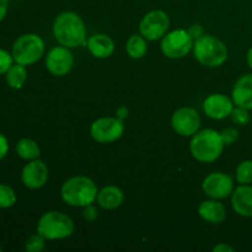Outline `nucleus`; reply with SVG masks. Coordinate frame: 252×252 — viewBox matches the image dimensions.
I'll return each mask as SVG.
<instances>
[{"instance_id": "nucleus-31", "label": "nucleus", "mask_w": 252, "mask_h": 252, "mask_svg": "<svg viewBox=\"0 0 252 252\" xmlns=\"http://www.w3.org/2000/svg\"><path fill=\"white\" fill-rule=\"evenodd\" d=\"M187 31H189V33L191 34L192 38H193V39L199 38V37L203 36V34H204L203 27H202L201 25H192V26L189 27Z\"/></svg>"}, {"instance_id": "nucleus-28", "label": "nucleus", "mask_w": 252, "mask_h": 252, "mask_svg": "<svg viewBox=\"0 0 252 252\" xmlns=\"http://www.w3.org/2000/svg\"><path fill=\"white\" fill-rule=\"evenodd\" d=\"M220 134L221 138H223V142L224 144H225V147L226 145L234 144V143L239 139V130L234 127L225 128V129L221 130Z\"/></svg>"}, {"instance_id": "nucleus-33", "label": "nucleus", "mask_w": 252, "mask_h": 252, "mask_svg": "<svg viewBox=\"0 0 252 252\" xmlns=\"http://www.w3.org/2000/svg\"><path fill=\"white\" fill-rule=\"evenodd\" d=\"M9 11V0H0V22L6 17Z\"/></svg>"}, {"instance_id": "nucleus-13", "label": "nucleus", "mask_w": 252, "mask_h": 252, "mask_svg": "<svg viewBox=\"0 0 252 252\" xmlns=\"http://www.w3.org/2000/svg\"><path fill=\"white\" fill-rule=\"evenodd\" d=\"M49 179L48 166L43 160L34 159L27 161L21 171V181L29 189H39L46 186Z\"/></svg>"}, {"instance_id": "nucleus-5", "label": "nucleus", "mask_w": 252, "mask_h": 252, "mask_svg": "<svg viewBox=\"0 0 252 252\" xmlns=\"http://www.w3.org/2000/svg\"><path fill=\"white\" fill-rule=\"evenodd\" d=\"M75 231L73 219L58 211H48L37 221V233L46 240H64L70 238Z\"/></svg>"}, {"instance_id": "nucleus-24", "label": "nucleus", "mask_w": 252, "mask_h": 252, "mask_svg": "<svg viewBox=\"0 0 252 252\" xmlns=\"http://www.w3.org/2000/svg\"><path fill=\"white\" fill-rule=\"evenodd\" d=\"M17 196L15 189L11 186L0 184V208L9 209L16 204Z\"/></svg>"}, {"instance_id": "nucleus-21", "label": "nucleus", "mask_w": 252, "mask_h": 252, "mask_svg": "<svg viewBox=\"0 0 252 252\" xmlns=\"http://www.w3.org/2000/svg\"><path fill=\"white\" fill-rule=\"evenodd\" d=\"M5 80L7 86L14 90H20L25 85L27 80V69L25 65L19 63H14L11 68L5 74Z\"/></svg>"}, {"instance_id": "nucleus-14", "label": "nucleus", "mask_w": 252, "mask_h": 252, "mask_svg": "<svg viewBox=\"0 0 252 252\" xmlns=\"http://www.w3.org/2000/svg\"><path fill=\"white\" fill-rule=\"evenodd\" d=\"M234 107H235V103L233 98L224 94H211L203 101V112L206 113L207 117L216 121L230 117Z\"/></svg>"}, {"instance_id": "nucleus-25", "label": "nucleus", "mask_w": 252, "mask_h": 252, "mask_svg": "<svg viewBox=\"0 0 252 252\" xmlns=\"http://www.w3.org/2000/svg\"><path fill=\"white\" fill-rule=\"evenodd\" d=\"M44 246H46V238H43L39 233L30 235L25 243V249L27 252H41Z\"/></svg>"}, {"instance_id": "nucleus-12", "label": "nucleus", "mask_w": 252, "mask_h": 252, "mask_svg": "<svg viewBox=\"0 0 252 252\" xmlns=\"http://www.w3.org/2000/svg\"><path fill=\"white\" fill-rule=\"evenodd\" d=\"M74 66V56L70 48L62 44L49 49L46 56V68L52 75L65 76Z\"/></svg>"}, {"instance_id": "nucleus-19", "label": "nucleus", "mask_w": 252, "mask_h": 252, "mask_svg": "<svg viewBox=\"0 0 252 252\" xmlns=\"http://www.w3.org/2000/svg\"><path fill=\"white\" fill-rule=\"evenodd\" d=\"M123 201H125V193L120 187L115 186V185H108V186L98 189L97 198H96L98 206L106 211H113V209L120 208Z\"/></svg>"}, {"instance_id": "nucleus-34", "label": "nucleus", "mask_w": 252, "mask_h": 252, "mask_svg": "<svg viewBox=\"0 0 252 252\" xmlns=\"http://www.w3.org/2000/svg\"><path fill=\"white\" fill-rule=\"evenodd\" d=\"M116 116L122 121L128 118V116H129V110L127 108V106H120V107L117 108V111H116Z\"/></svg>"}, {"instance_id": "nucleus-18", "label": "nucleus", "mask_w": 252, "mask_h": 252, "mask_svg": "<svg viewBox=\"0 0 252 252\" xmlns=\"http://www.w3.org/2000/svg\"><path fill=\"white\" fill-rule=\"evenodd\" d=\"M198 216L209 224H220L226 218V208L219 199H207L198 206Z\"/></svg>"}, {"instance_id": "nucleus-30", "label": "nucleus", "mask_w": 252, "mask_h": 252, "mask_svg": "<svg viewBox=\"0 0 252 252\" xmlns=\"http://www.w3.org/2000/svg\"><path fill=\"white\" fill-rule=\"evenodd\" d=\"M9 149H10L9 140H7V138L5 137L2 133H0V161L6 158L7 153H9Z\"/></svg>"}, {"instance_id": "nucleus-17", "label": "nucleus", "mask_w": 252, "mask_h": 252, "mask_svg": "<svg viewBox=\"0 0 252 252\" xmlns=\"http://www.w3.org/2000/svg\"><path fill=\"white\" fill-rule=\"evenodd\" d=\"M86 47L91 56L98 59H106L115 52V42L106 33H95L86 41Z\"/></svg>"}, {"instance_id": "nucleus-6", "label": "nucleus", "mask_w": 252, "mask_h": 252, "mask_svg": "<svg viewBox=\"0 0 252 252\" xmlns=\"http://www.w3.org/2000/svg\"><path fill=\"white\" fill-rule=\"evenodd\" d=\"M46 44L37 33H25L17 37L11 47L15 63L29 66L37 63L43 57Z\"/></svg>"}, {"instance_id": "nucleus-36", "label": "nucleus", "mask_w": 252, "mask_h": 252, "mask_svg": "<svg viewBox=\"0 0 252 252\" xmlns=\"http://www.w3.org/2000/svg\"><path fill=\"white\" fill-rule=\"evenodd\" d=\"M2 251V249H1V246H0V252H1Z\"/></svg>"}, {"instance_id": "nucleus-3", "label": "nucleus", "mask_w": 252, "mask_h": 252, "mask_svg": "<svg viewBox=\"0 0 252 252\" xmlns=\"http://www.w3.org/2000/svg\"><path fill=\"white\" fill-rule=\"evenodd\" d=\"M98 189L95 182L88 176H73L64 181L61 187V197L70 207H84L93 204L97 198Z\"/></svg>"}, {"instance_id": "nucleus-15", "label": "nucleus", "mask_w": 252, "mask_h": 252, "mask_svg": "<svg viewBox=\"0 0 252 252\" xmlns=\"http://www.w3.org/2000/svg\"><path fill=\"white\" fill-rule=\"evenodd\" d=\"M231 208L238 216L252 218V185H239L230 196Z\"/></svg>"}, {"instance_id": "nucleus-9", "label": "nucleus", "mask_w": 252, "mask_h": 252, "mask_svg": "<svg viewBox=\"0 0 252 252\" xmlns=\"http://www.w3.org/2000/svg\"><path fill=\"white\" fill-rule=\"evenodd\" d=\"M170 29V17L164 10L155 9L147 12L140 20L139 33L147 41H158L167 33Z\"/></svg>"}, {"instance_id": "nucleus-7", "label": "nucleus", "mask_w": 252, "mask_h": 252, "mask_svg": "<svg viewBox=\"0 0 252 252\" xmlns=\"http://www.w3.org/2000/svg\"><path fill=\"white\" fill-rule=\"evenodd\" d=\"M194 39L187 30L177 29L170 31L161 38L160 49L166 58L181 59L193 48Z\"/></svg>"}, {"instance_id": "nucleus-27", "label": "nucleus", "mask_w": 252, "mask_h": 252, "mask_svg": "<svg viewBox=\"0 0 252 252\" xmlns=\"http://www.w3.org/2000/svg\"><path fill=\"white\" fill-rule=\"evenodd\" d=\"M14 63L15 61L12 54L6 49L0 48V75H5Z\"/></svg>"}, {"instance_id": "nucleus-20", "label": "nucleus", "mask_w": 252, "mask_h": 252, "mask_svg": "<svg viewBox=\"0 0 252 252\" xmlns=\"http://www.w3.org/2000/svg\"><path fill=\"white\" fill-rule=\"evenodd\" d=\"M16 154L19 158L26 161H31V160L38 159L41 155V148H39L38 143L36 140L31 139V138H22L16 143Z\"/></svg>"}, {"instance_id": "nucleus-10", "label": "nucleus", "mask_w": 252, "mask_h": 252, "mask_svg": "<svg viewBox=\"0 0 252 252\" xmlns=\"http://www.w3.org/2000/svg\"><path fill=\"white\" fill-rule=\"evenodd\" d=\"M235 184L230 175L221 171H214L207 175L202 181V191L213 199H225L231 196Z\"/></svg>"}, {"instance_id": "nucleus-22", "label": "nucleus", "mask_w": 252, "mask_h": 252, "mask_svg": "<svg viewBox=\"0 0 252 252\" xmlns=\"http://www.w3.org/2000/svg\"><path fill=\"white\" fill-rule=\"evenodd\" d=\"M126 52L132 59H142L148 52L147 39L142 34H132L126 42Z\"/></svg>"}, {"instance_id": "nucleus-23", "label": "nucleus", "mask_w": 252, "mask_h": 252, "mask_svg": "<svg viewBox=\"0 0 252 252\" xmlns=\"http://www.w3.org/2000/svg\"><path fill=\"white\" fill-rule=\"evenodd\" d=\"M235 181L239 185H252V160L248 159L241 161L236 166Z\"/></svg>"}, {"instance_id": "nucleus-2", "label": "nucleus", "mask_w": 252, "mask_h": 252, "mask_svg": "<svg viewBox=\"0 0 252 252\" xmlns=\"http://www.w3.org/2000/svg\"><path fill=\"white\" fill-rule=\"evenodd\" d=\"M225 144L223 142L220 132L211 128L198 130L192 135L189 142V152L192 157L199 162L209 164L220 158Z\"/></svg>"}, {"instance_id": "nucleus-1", "label": "nucleus", "mask_w": 252, "mask_h": 252, "mask_svg": "<svg viewBox=\"0 0 252 252\" xmlns=\"http://www.w3.org/2000/svg\"><path fill=\"white\" fill-rule=\"evenodd\" d=\"M53 36L59 44L71 49L86 46L88 30L80 15L74 11H63L54 19Z\"/></svg>"}, {"instance_id": "nucleus-32", "label": "nucleus", "mask_w": 252, "mask_h": 252, "mask_svg": "<svg viewBox=\"0 0 252 252\" xmlns=\"http://www.w3.org/2000/svg\"><path fill=\"white\" fill-rule=\"evenodd\" d=\"M213 251L214 252H234L235 251V249L226 243H219L218 245L214 246Z\"/></svg>"}, {"instance_id": "nucleus-11", "label": "nucleus", "mask_w": 252, "mask_h": 252, "mask_svg": "<svg viewBox=\"0 0 252 252\" xmlns=\"http://www.w3.org/2000/svg\"><path fill=\"white\" fill-rule=\"evenodd\" d=\"M171 127L181 137H192L201 128V116L193 107H181L172 113Z\"/></svg>"}, {"instance_id": "nucleus-29", "label": "nucleus", "mask_w": 252, "mask_h": 252, "mask_svg": "<svg viewBox=\"0 0 252 252\" xmlns=\"http://www.w3.org/2000/svg\"><path fill=\"white\" fill-rule=\"evenodd\" d=\"M83 217L86 221H95L98 217V211L95 206L93 204H89V206L84 207L83 211Z\"/></svg>"}, {"instance_id": "nucleus-16", "label": "nucleus", "mask_w": 252, "mask_h": 252, "mask_svg": "<svg viewBox=\"0 0 252 252\" xmlns=\"http://www.w3.org/2000/svg\"><path fill=\"white\" fill-rule=\"evenodd\" d=\"M231 98L235 106L252 111V73L241 75L231 89Z\"/></svg>"}, {"instance_id": "nucleus-8", "label": "nucleus", "mask_w": 252, "mask_h": 252, "mask_svg": "<svg viewBox=\"0 0 252 252\" xmlns=\"http://www.w3.org/2000/svg\"><path fill=\"white\" fill-rule=\"evenodd\" d=\"M125 121L120 120L117 116L100 117L91 123L90 135L95 142L101 144H110L117 142L125 133Z\"/></svg>"}, {"instance_id": "nucleus-4", "label": "nucleus", "mask_w": 252, "mask_h": 252, "mask_svg": "<svg viewBox=\"0 0 252 252\" xmlns=\"http://www.w3.org/2000/svg\"><path fill=\"white\" fill-rule=\"evenodd\" d=\"M192 52L196 61L208 68L221 66L229 56L226 44L212 34H203L199 38L194 39Z\"/></svg>"}, {"instance_id": "nucleus-26", "label": "nucleus", "mask_w": 252, "mask_h": 252, "mask_svg": "<svg viewBox=\"0 0 252 252\" xmlns=\"http://www.w3.org/2000/svg\"><path fill=\"white\" fill-rule=\"evenodd\" d=\"M230 118H231V122H233L234 125L243 127V126L249 125V122H250V120H251L250 111L246 110V108H244V107L235 106L233 110V112H231Z\"/></svg>"}, {"instance_id": "nucleus-35", "label": "nucleus", "mask_w": 252, "mask_h": 252, "mask_svg": "<svg viewBox=\"0 0 252 252\" xmlns=\"http://www.w3.org/2000/svg\"><path fill=\"white\" fill-rule=\"evenodd\" d=\"M246 63H248L249 68L252 69V47L249 48L248 53H246Z\"/></svg>"}]
</instances>
